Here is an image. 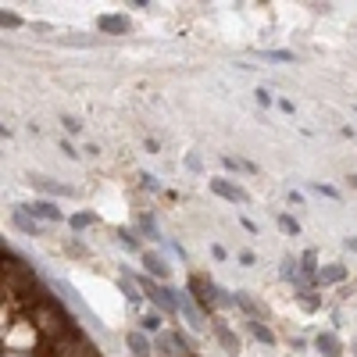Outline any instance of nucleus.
<instances>
[{
	"label": "nucleus",
	"instance_id": "f257e3e1",
	"mask_svg": "<svg viewBox=\"0 0 357 357\" xmlns=\"http://www.w3.org/2000/svg\"><path fill=\"white\" fill-rule=\"evenodd\" d=\"M186 289H190V297L200 304V311H204V314H207V311H215L218 304H236L233 297H222V289H218L211 279H204V276H193Z\"/></svg>",
	"mask_w": 357,
	"mask_h": 357
},
{
	"label": "nucleus",
	"instance_id": "f03ea898",
	"mask_svg": "<svg viewBox=\"0 0 357 357\" xmlns=\"http://www.w3.org/2000/svg\"><path fill=\"white\" fill-rule=\"evenodd\" d=\"M139 282V289H143V297L151 300L154 307H161L164 314H179V304H175V289H168V286H161V282H154V279H136Z\"/></svg>",
	"mask_w": 357,
	"mask_h": 357
},
{
	"label": "nucleus",
	"instance_id": "7ed1b4c3",
	"mask_svg": "<svg viewBox=\"0 0 357 357\" xmlns=\"http://www.w3.org/2000/svg\"><path fill=\"white\" fill-rule=\"evenodd\" d=\"M211 193H215V197H222V200H229V204H247V200H250L243 186L229 182V179H211Z\"/></svg>",
	"mask_w": 357,
	"mask_h": 357
},
{
	"label": "nucleus",
	"instance_id": "20e7f679",
	"mask_svg": "<svg viewBox=\"0 0 357 357\" xmlns=\"http://www.w3.org/2000/svg\"><path fill=\"white\" fill-rule=\"evenodd\" d=\"M175 304H179V314H182L186 322H190V329H204V318H200V311L193 307L190 289H179V293H175Z\"/></svg>",
	"mask_w": 357,
	"mask_h": 357
},
{
	"label": "nucleus",
	"instance_id": "39448f33",
	"mask_svg": "<svg viewBox=\"0 0 357 357\" xmlns=\"http://www.w3.org/2000/svg\"><path fill=\"white\" fill-rule=\"evenodd\" d=\"M26 211L39 222H65V211H57L50 200H36V204H26Z\"/></svg>",
	"mask_w": 357,
	"mask_h": 357
},
{
	"label": "nucleus",
	"instance_id": "423d86ee",
	"mask_svg": "<svg viewBox=\"0 0 357 357\" xmlns=\"http://www.w3.org/2000/svg\"><path fill=\"white\" fill-rule=\"evenodd\" d=\"M97 29L122 36V32H129L133 26H129V18H125V15H100V18H97Z\"/></svg>",
	"mask_w": 357,
	"mask_h": 357
},
{
	"label": "nucleus",
	"instance_id": "0eeeda50",
	"mask_svg": "<svg viewBox=\"0 0 357 357\" xmlns=\"http://www.w3.org/2000/svg\"><path fill=\"white\" fill-rule=\"evenodd\" d=\"M11 222H15V229H22L26 236H44V229H39V222L26 211V207H18V211L11 215Z\"/></svg>",
	"mask_w": 357,
	"mask_h": 357
},
{
	"label": "nucleus",
	"instance_id": "6e6552de",
	"mask_svg": "<svg viewBox=\"0 0 357 357\" xmlns=\"http://www.w3.org/2000/svg\"><path fill=\"white\" fill-rule=\"evenodd\" d=\"M314 347H318L325 357H340L343 354V343H340V336H336V332H318V336H314Z\"/></svg>",
	"mask_w": 357,
	"mask_h": 357
},
{
	"label": "nucleus",
	"instance_id": "1a4fd4ad",
	"mask_svg": "<svg viewBox=\"0 0 357 357\" xmlns=\"http://www.w3.org/2000/svg\"><path fill=\"white\" fill-rule=\"evenodd\" d=\"M143 268L151 271V276H157V279H168V264H164L161 254H151V250H146V254H143Z\"/></svg>",
	"mask_w": 357,
	"mask_h": 357
},
{
	"label": "nucleus",
	"instance_id": "9d476101",
	"mask_svg": "<svg viewBox=\"0 0 357 357\" xmlns=\"http://www.w3.org/2000/svg\"><path fill=\"white\" fill-rule=\"evenodd\" d=\"M32 186H36V190H44V193H54V197H68V193H72L68 186L50 182V179H44V175H32Z\"/></svg>",
	"mask_w": 357,
	"mask_h": 357
},
{
	"label": "nucleus",
	"instance_id": "9b49d317",
	"mask_svg": "<svg viewBox=\"0 0 357 357\" xmlns=\"http://www.w3.org/2000/svg\"><path fill=\"white\" fill-rule=\"evenodd\" d=\"M215 336H218V343H222L229 354H236V350H240V340H236L233 332H229V325H225V322H215Z\"/></svg>",
	"mask_w": 357,
	"mask_h": 357
},
{
	"label": "nucleus",
	"instance_id": "f8f14e48",
	"mask_svg": "<svg viewBox=\"0 0 357 357\" xmlns=\"http://www.w3.org/2000/svg\"><path fill=\"white\" fill-rule=\"evenodd\" d=\"M129 350L133 357H151V340L143 332H129Z\"/></svg>",
	"mask_w": 357,
	"mask_h": 357
},
{
	"label": "nucleus",
	"instance_id": "ddd939ff",
	"mask_svg": "<svg viewBox=\"0 0 357 357\" xmlns=\"http://www.w3.org/2000/svg\"><path fill=\"white\" fill-rule=\"evenodd\" d=\"M343 279H347V268L343 264H329V268L318 271V282H343Z\"/></svg>",
	"mask_w": 357,
	"mask_h": 357
},
{
	"label": "nucleus",
	"instance_id": "4468645a",
	"mask_svg": "<svg viewBox=\"0 0 357 357\" xmlns=\"http://www.w3.org/2000/svg\"><path fill=\"white\" fill-rule=\"evenodd\" d=\"M279 276H282L286 282H297V279H300V261H297V258H286L282 268H279Z\"/></svg>",
	"mask_w": 357,
	"mask_h": 357
},
{
	"label": "nucleus",
	"instance_id": "2eb2a0df",
	"mask_svg": "<svg viewBox=\"0 0 357 357\" xmlns=\"http://www.w3.org/2000/svg\"><path fill=\"white\" fill-rule=\"evenodd\" d=\"M122 293H125V297H129V304H133V307L143 300V289H139V286H133V279H129V276L122 279Z\"/></svg>",
	"mask_w": 357,
	"mask_h": 357
},
{
	"label": "nucleus",
	"instance_id": "dca6fc26",
	"mask_svg": "<svg viewBox=\"0 0 357 357\" xmlns=\"http://www.w3.org/2000/svg\"><path fill=\"white\" fill-rule=\"evenodd\" d=\"M314 261H318V254H314V250H304V258H300V271H304V279H311L314 271H318V264H314Z\"/></svg>",
	"mask_w": 357,
	"mask_h": 357
},
{
	"label": "nucleus",
	"instance_id": "f3484780",
	"mask_svg": "<svg viewBox=\"0 0 357 357\" xmlns=\"http://www.w3.org/2000/svg\"><path fill=\"white\" fill-rule=\"evenodd\" d=\"M139 329H143V332H157V329H161V314H157V311H146L143 318H139Z\"/></svg>",
	"mask_w": 357,
	"mask_h": 357
},
{
	"label": "nucleus",
	"instance_id": "a211bd4d",
	"mask_svg": "<svg viewBox=\"0 0 357 357\" xmlns=\"http://www.w3.org/2000/svg\"><path fill=\"white\" fill-rule=\"evenodd\" d=\"M279 229L286 236H300V222L293 218V215H279Z\"/></svg>",
	"mask_w": 357,
	"mask_h": 357
},
{
	"label": "nucleus",
	"instance_id": "6ab92c4d",
	"mask_svg": "<svg viewBox=\"0 0 357 357\" xmlns=\"http://www.w3.org/2000/svg\"><path fill=\"white\" fill-rule=\"evenodd\" d=\"M250 332H254V336H258V340H261L264 347H271V343H276V336H271V329H268V325H261V322H250Z\"/></svg>",
	"mask_w": 357,
	"mask_h": 357
},
{
	"label": "nucleus",
	"instance_id": "aec40b11",
	"mask_svg": "<svg viewBox=\"0 0 357 357\" xmlns=\"http://www.w3.org/2000/svg\"><path fill=\"white\" fill-rule=\"evenodd\" d=\"M222 164L229 168V172H258V168L250 164V161H236V157H229V154L222 157Z\"/></svg>",
	"mask_w": 357,
	"mask_h": 357
},
{
	"label": "nucleus",
	"instance_id": "412c9836",
	"mask_svg": "<svg viewBox=\"0 0 357 357\" xmlns=\"http://www.w3.org/2000/svg\"><path fill=\"white\" fill-rule=\"evenodd\" d=\"M118 243H122L125 250H136V254H139V240L129 233V229H118Z\"/></svg>",
	"mask_w": 357,
	"mask_h": 357
},
{
	"label": "nucleus",
	"instance_id": "4be33fe9",
	"mask_svg": "<svg viewBox=\"0 0 357 357\" xmlns=\"http://www.w3.org/2000/svg\"><path fill=\"white\" fill-rule=\"evenodd\" d=\"M90 225H97V218H93L90 211H82V215H72V229H90Z\"/></svg>",
	"mask_w": 357,
	"mask_h": 357
},
{
	"label": "nucleus",
	"instance_id": "5701e85b",
	"mask_svg": "<svg viewBox=\"0 0 357 357\" xmlns=\"http://www.w3.org/2000/svg\"><path fill=\"white\" fill-rule=\"evenodd\" d=\"M311 190H314V193H322V197H329V200H340V190H336V186H322V182H311Z\"/></svg>",
	"mask_w": 357,
	"mask_h": 357
},
{
	"label": "nucleus",
	"instance_id": "b1692460",
	"mask_svg": "<svg viewBox=\"0 0 357 357\" xmlns=\"http://www.w3.org/2000/svg\"><path fill=\"white\" fill-rule=\"evenodd\" d=\"M0 26H4V29H18V26H22V18H18L15 11H4V15H0Z\"/></svg>",
	"mask_w": 357,
	"mask_h": 357
},
{
	"label": "nucleus",
	"instance_id": "393cba45",
	"mask_svg": "<svg viewBox=\"0 0 357 357\" xmlns=\"http://www.w3.org/2000/svg\"><path fill=\"white\" fill-rule=\"evenodd\" d=\"M139 229H143V233L151 236V240H157V225H154V218H151V215H143V218H139Z\"/></svg>",
	"mask_w": 357,
	"mask_h": 357
},
{
	"label": "nucleus",
	"instance_id": "a878e982",
	"mask_svg": "<svg viewBox=\"0 0 357 357\" xmlns=\"http://www.w3.org/2000/svg\"><path fill=\"white\" fill-rule=\"evenodd\" d=\"M297 297H300V304H304L307 311H318V307H322V300H318V297H307V293H297Z\"/></svg>",
	"mask_w": 357,
	"mask_h": 357
},
{
	"label": "nucleus",
	"instance_id": "bb28decb",
	"mask_svg": "<svg viewBox=\"0 0 357 357\" xmlns=\"http://www.w3.org/2000/svg\"><path fill=\"white\" fill-rule=\"evenodd\" d=\"M264 57H271V61H293L289 50H264Z\"/></svg>",
	"mask_w": 357,
	"mask_h": 357
},
{
	"label": "nucleus",
	"instance_id": "cd10ccee",
	"mask_svg": "<svg viewBox=\"0 0 357 357\" xmlns=\"http://www.w3.org/2000/svg\"><path fill=\"white\" fill-rule=\"evenodd\" d=\"M139 186H143V190H151V193H157V190H161L154 175H143V182H139Z\"/></svg>",
	"mask_w": 357,
	"mask_h": 357
},
{
	"label": "nucleus",
	"instance_id": "c85d7f7f",
	"mask_svg": "<svg viewBox=\"0 0 357 357\" xmlns=\"http://www.w3.org/2000/svg\"><path fill=\"white\" fill-rule=\"evenodd\" d=\"M254 97H258V104H261V108H271V93H268V90H258Z\"/></svg>",
	"mask_w": 357,
	"mask_h": 357
},
{
	"label": "nucleus",
	"instance_id": "c756f323",
	"mask_svg": "<svg viewBox=\"0 0 357 357\" xmlns=\"http://www.w3.org/2000/svg\"><path fill=\"white\" fill-rule=\"evenodd\" d=\"M65 129H68V133H79V129H82V122H75V118H65Z\"/></svg>",
	"mask_w": 357,
	"mask_h": 357
},
{
	"label": "nucleus",
	"instance_id": "7c9ffc66",
	"mask_svg": "<svg viewBox=\"0 0 357 357\" xmlns=\"http://www.w3.org/2000/svg\"><path fill=\"white\" fill-rule=\"evenodd\" d=\"M240 264L250 268V264H254V254H250V250H243V254H240Z\"/></svg>",
	"mask_w": 357,
	"mask_h": 357
},
{
	"label": "nucleus",
	"instance_id": "2f4dec72",
	"mask_svg": "<svg viewBox=\"0 0 357 357\" xmlns=\"http://www.w3.org/2000/svg\"><path fill=\"white\" fill-rule=\"evenodd\" d=\"M61 151H65V157H79V151H75L72 143H61Z\"/></svg>",
	"mask_w": 357,
	"mask_h": 357
},
{
	"label": "nucleus",
	"instance_id": "473e14b6",
	"mask_svg": "<svg viewBox=\"0 0 357 357\" xmlns=\"http://www.w3.org/2000/svg\"><path fill=\"white\" fill-rule=\"evenodd\" d=\"M211 254H215V261H225L229 254H225V247H211Z\"/></svg>",
	"mask_w": 357,
	"mask_h": 357
},
{
	"label": "nucleus",
	"instance_id": "72a5a7b5",
	"mask_svg": "<svg viewBox=\"0 0 357 357\" xmlns=\"http://www.w3.org/2000/svg\"><path fill=\"white\" fill-rule=\"evenodd\" d=\"M354 357H357V343H354Z\"/></svg>",
	"mask_w": 357,
	"mask_h": 357
},
{
	"label": "nucleus",
	"instance_id": "f704fd0d",
	"mask_svg": "<svg viewBox=\"0 0 357 357\" xmlns=\"http://www.w3.org/2000/svg\"><path fill=\"white\" fill-rule=\"evenodd\" d=\"M190 357H200V354H190Z\"/></svg>",
	"mask_w": 357,
	"mask_h": 357
}]
</instances>
